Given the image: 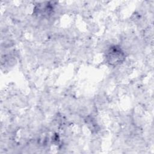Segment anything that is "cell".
Segmentation results:
<instances>
[{
    "instance_id": "6da1fadb",
    "label": "cell",
    "mask_w": 154,
    "mask_h": 154,
    "mask_svg": "<svg viewBox=\"0 0 154 154\" xmlns=\"http://www.w3.org/2000/svg\"><path fill=\"white\" fill-rule=\"evenodd\" d=\"M108 63L111 65L120 64L125 58V54L122 50L117 46H112L108 50L106 54Z\"/></svg>"
}]
</instances>
